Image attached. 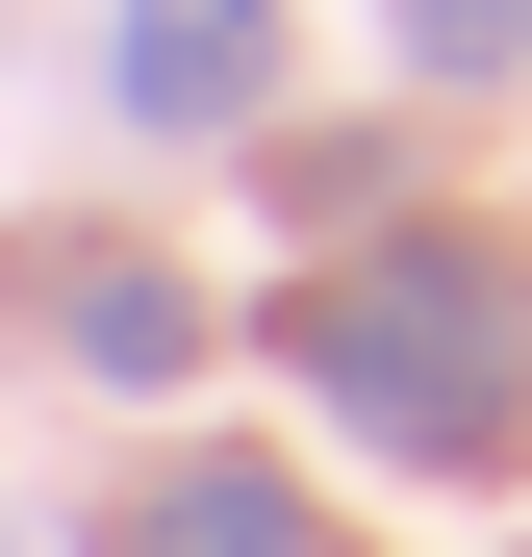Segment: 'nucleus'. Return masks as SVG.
<instances>
[{"label": "nucleus", "instance_id": "f257e3e1", "mask_svg": "<svg viewBox=\"0 0 532 557\" xmlns=\"http://www.w3.org/2000/svg\"><path fill=\"white\" fill-rule=\"evenodd\" d=\"M280 355H305V406L381 456V482H507V456H532V278L482 228L330 253L305 305H280Z\"/></svg>", "mask_w": 532, "mask_h": 557}, {"label": "nucleus", "instance_id": "f03ea898", "mask_svg": "<svg viewBox=\"0 0 532 557\" xmlns=\"http://www.w3.org/2000/svg\"><path fill=\"white\" fill-rule=\"evenodd\" d=\"M102 102L152 152H228L253 102H280V0H127V26H102Z\"/></svg>", "mask_w": 532, "mask_h": 557}, {"label": "nucleus", "instance_id": "39448f33", "mask_svg": "<svg viewBox=\"0 0 532 557\" xmlns=\"http://www.w3.org/2000/svg\"><path fill=\"white\" fill-rule=\"evenodd\" d=\"M381 177H406L381 127H280V228H381Z\"/></svg>", "mask_w": 532, "mask_h": 557}, {"label": "nucleus", "instance_id": "20e7f679", "mask_svg": "<svg viewBox=\"0 0 532 557\" xmlns=\"http://www.w3.org/2000/svg\"><path fill=\"white\" fill-rule=\"evenodd\" d=\"M102 557H330V507L280 482V456H152V482L102 507Z\"/></svg>", "mask_w": 532, "mask_h": 557}, {"label": "nucleus", "instance_id": "423d86ee", "mask_svg": "<svg viewBox=\"0 0 532 557\" xmlns=\"http://www.w3.org/2000/svg\"><path fill=\"white\" fill-rule=\"evenodd\" d=\"M406 76H532V0H381Z\"/></svg>", "mask_w": 532, "mask_h": 557}, {"label": "nucleus", "instance_id": "7ed1b4c3", "mask_svg": "<svg viewBox=\"0 0 532 557\" xmlns=\"http://www.w3.org/2000/svg\"><path fill=\"white\" fill-rule=\"evenodd\" d=\"M51 253V355H76V381H102V406H177V381H203V278H177V253H102V228H26Z\"/></svg>", "mask_w": 532, "mask_h": 557}]
</instances>
